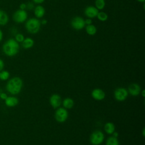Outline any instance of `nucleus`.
<instances>
[{
  "instance_id": "obj_20",
  "label": "nucleus",
  "mask_w": 145,
  "mask_h": 145,
  "mask_svg": "<svg viewBox=\"0 0 145 145\" xmlns=\"http://www.w3.org/2000/svg\"><path fill=\"white\" fill-rule=\"evenodd\" d=\"M106 145H119V141L117 138L112 136L107 139Z\"/></svg>"
},
{
  "instance_id": "obj_35",
  "label": "nucleus",
  "mask_w": 145,
  "mask_h": 145,
  "mask_svg": "<svg viewBox=\"0 0 145 145\" xmlns=\"http://www.w3.org/2000/svg\"><path fill=\"white\" fill-rule=\"evenodd\" d=\"M142 135H143V137H144V136H145V129H144V128H143V131H142Z\"/></svg>"
},
{
  "instance_id": "obj_19",
  "label": "nucleus",
  "mask_w": 145,
  "mask_h": 145,
  "mask_svg": "<svg viewBox=\"0 0 145 145\" xmlns=\"http://www.w3.org/2000/svg\"><path fill=\"white\" fill-rule=\"evenodd\" d=\"M86 31L88 35L93 36L96 34L97 32V28L94 25L91 24L89 25H87L86 27Z\"/></svg>"
},
{
  "instance_id": "obj_16",
  "label": "nucleus",
  "mask_w": 145,
  "mask_h": 145,
  "mask_svg": "<svg viewBox=\"0 0 145 145\" xmlns=\"http://www.w3.org/2000/svg\"><path fill=\"white\" fill-rule=\"evenodd\" d=\"M9 18L7 14L2 10H0V25H5L7 24L8 22Z\"/></svg>"
},
{
  "instance_id": "obj_15",
  "label": "nucleus",
  "mask_w": 145,
  "mask_h": 145,
  "mask_svg": "<svg viewBox=\"0 0 145 145\" xmlns=\"http://www.w3.org/2000/svg\"><path fill=\"white\" fill-rule=\"evenodd\" d=\"M34 45V40L31 37H27L24 39L22 42V47L24 49H28L31 48Z\"/></svg>"
},
{
  "instance_id": "obj_6",
  "label": "nucleus",
  "mask_w": 145,
  "mask_h": 145,
  "mask_svg": "<svg viewBox=\"0 0 145 145\" xmlns=\"http://www.w3.org/2000/svg\"><path fill=\"white\" fill-rule=\"evenodd\" d=\"M128 96L127 89L123 87H118L116 88L114 92V96L118 101H123L126 99Z\"/></svg>"
},
{
  "instance_id": "obj_29",
  "label": "nucleus",
  "mask_w": 145,
  "mask_h": 145,
  "mask_svg": "<svg viewBox=\"0 0 145 145\" xmlns=\"http://www.w3.org/2000/svg\"><path fill=\"white\" fill-rule=\"evenodd\" d=\"M19 8L21 10H25V9H26V3H22L20 5V6H19Z\"/></svg>"
},
{
  "instance_id": "obj_26",
  "label": "nucleus",
  "mask_w": 145,
  "mask_h": 145,
  "mask_svg": "<svg viewBox=\"0 0 145 145\" xmlns=\"http://www.w3.org/2000/svg\"><path fill=\"white\" fill-rule=\"evenodd\" d=\"M7 97V95L6 93H4V92H2L1 94L0 95V99L2 100H5L6 98Z\"/></svg>"
},
{
  "instance_id": "obj_27",
  "label": "nucleus",
  "mask_w": 145,
  "mask_h": 145,
  "mask_svg": "<svg viewBox=\"0 0 145 145\" xmlns=\"http://www.w3.org/2000/svg\"><path fill=\"white\" fill-rule=\"evenodd\" d=\"M4 66H5V63H4L3 61L0 58V71L3 70Z\"/></svg>"
},
{
  "instance_id": "obj_5",
  "label": "nucleus",
  "mask_w": 145,
  "mask_h": 145,
  "mask_svg": "<svg viewBox=\"0 0 145 145\" xmlns=\"http://www.w3.org/2000/svg\"><path fill=\"white\" fill-rule=\"evenodd\" d=\"M104 139V135L102 131L96 130L90 136V142L93 145H99L102 143Z\"/></svg>"
},
{
  "instance_id": "obj_10",
  "label": "nucleus",
  "mask_w": 145,
  "mask_h": 145,
  "mask_svg": "<svg viewBox=\"0 0 145 145\" xmlns=\"http://www.w3.org/2000/svg\"><path fill=\"white\" fill-rule=\"evenodd\" d=\"M92 97L96 100L100 101L104 99L105 93L103 90L100 88H95L91 92Z\"/></svg>"
},
{
  "instance_id": "obj_28",
  "label": "nucleus",
  "mask_w": 145,
  "mask_h": 145,
  "mask_svg": "<svg viewBox=\"0 0 145 145\" xmlns=\"http://www.w3.org/2000/svg\"><path fill=\"white\" fill-rule=\"evenodd\" d=\"M84 22H85V24H87V25L91 24L92 23V19H91V18H87V19H86V20H84Z\"/></svg>"
},
{
  "instance_id": "obj_30",
  "label": "nucleus",
  "mask_w": 145,
  "mask_h": 145,
  "mask_svg": "<svg viewBox=\"0 0 145 145\" xmlns=\"http://www.w3.org/2000/svg\"><path fill=\"white\" fill-rule=\"evenodd\" d=\"M32 1H33V2L35 3H36V4H41V3H43L45 0H32Z\"/></svg>"
},
{
  "instance_id": "obj_36",
  "label": "nucleus",
  "mask_w": 145,
  "mask_h": 145,
  "mask_svg": "<svg viewBox=\"0 0 145 145\" xmlns=\"http://www.w3.org/2000/svg\"><path fill=\"white\" fill-rule=\"evenodd\" d=\"M137 1L139 2H145V0H137Z\"/></svg>"
},
{
  "instance_id": "obj_25",
  "label": "nucleus",
  "mask_w": 145,
  "mask_h": 145,
  "mask_svg": "<svg viewBox=\"0 0 145 145\" xmlns=\"http://www.w3.org/2000/svg\"><path fill=\"white\" fill-rule=\"evenodd\" d=\"M35 8L34 7V5L33 3L31 2H28V3H26V8L29 10H31L32 9H33Z\"/></svg>"
},
{
  "instance_id": "obj_1",
  "label": "nucleus",
  "mask_w": 145,
  "mask_h": 145,
  "mask_svg": "<svg viewBox=\"0 0 145 145\" xmlns=\"http://www.w3.org/2000/svg\"><path fill=\"white\" fill-rule=\"evenodd\" d=\"M19 44L14 39H8L2 46V50L5 55L8 57L16 56L19 50Z\"/></svg>"
},
{
  "instance_id": "obj_13",
  "label": "nucleus",
  "mask_w": 145,
  "mask_h": 145,
  "mask_svg": "<svg viewBox=\"0 0 145 145\" xmlns=\"http://www.w3.org/2000/svg\"><path fill=\"white\" fill-rule=\"evenodd\" d=\"M19 103L18 99L14 96H7L5 100V105L8 107H14L18 105Z\"/></svg>"
},
{
  "instance_id": "obj_12",
  "label": "nucleus",
  "mask_w": 145,
  "mask_h": 145,
  "mask_svg": "<svg viewBox=\"0 0 145 145\" xmlns=\"http://www.w3.org/2000/svg\"><path fill=\"white\" fill-rule=\"evenodd\" d=\"M141 91L140 86L137 83H132L128 87V93L133 96H136L139 95Z\"/></svg>"
},
{
  "instance_id": "obj_24",
  "label": "nucleus",
  "mask_w": 145,
  "mask_h": 145,
  "mask_svg": "<svg viewBox=\"0 0 145 145\" xmlns=\"http://www.w3.org/2000/svg\"><path fill=\"white\" fill-rule=\"evenodd\" d=\"M24 35L22 33H16L15 36V40L18 42H22V41L24 40Z\"/></svg>"
},
{
  "instance_id": "obj_14",
  "label": "nucleus",
  "mask_w": 145,
  "mask_h": 145,
  "mask_svg": "<svg viewBox=\"0 0 145 145\" xmlns=\"http://www.w3.org/2000/svg\"><path fill=\"white\" fill-rule=\"evenodd\" d=\"M45 13V10L41 5H37L34 8V14L37 18H42Z\"/></svg>"
},
{
  "instance_id": "obj_8",
  "label": "nucleus",
  "mask_w": 145,
  "mask_h": 145,
  "mask_svg": "<svg viewBox=\"0 0 145 145\" xmlns=\"http://www.w3.org/2000/svg\"><path fill=\"white\" fill-rule=\"evenodd\" d=\"M84 19L80 16H75L71 21V27L76 30H80L85 27Z\"/></svg>"
},
{
  "instance_id": "obj_22",
  "label": "nucleus",
  "mask_w": 145,
  "mask_h": 145,
  "mask_svg": "<svg viewBox=\"0 0 145 145\" xmlns=\"http://www.w3.org/2000/svg\"><path fill=\"white\" fill-rule=\"evenodd\" d=\"M97 19L101 21V22H105L106 21L108 18V14L105 12H103V11H100V12H99L97 15Z\"/></svg>"
},
{
  "instance_id": "obj_21",
  "label": "nucleus",
  "mask_w": 145,
  "mask_h": 145,
  "mask_svg": "<svg viewBox=\"0 0 145 145\" xmlns=\"http://www.w3.org/2000/svg\"><path fill=\"white\" fill-rule=\"evenodd\" d=\"M95 7L99 10H103L105 6V0H95Z\"/></svg>"
},
{
  "instance_id": "obj_34",
  "label": "nucleus",
  "mask_w": 145,
  "mask_h": 145,
  "mask_svg": "<svg viewBox=\"0 0 145 145\" xmlns=\"http://www.w3.org/2000/svg\"><path fill=\"white\" fill-rule=\"evenodd\" d=\"M140 93L143 97H145V91L143 89L142 91H140Z\"/></svg>"
},
{
  "instance_id": "obj_9",
  "label": "nucleus",
  "mask_w": 145,
  "mask_h": 145,
  "mask_svg": "<svg viewBox=\"0 0 145 145\" xmlns=\"http://www.w3.org/2000/svg\"><path fill=\"white\" fill-rule=\"evenodd\" d=\"M99 10L97 9L95 6H89L87 7L84 10V14L88 18H94L97 16L99 12Z\"/></svg>"
},
{
  "instance_id": "obj_2",
  "label": "nucleus",
  "mask_w": 145,
  "mask_h": 145,
  "mask_svg": "<svg viewBox=\"0 0 145 145\" xmlns=\"http://www.w3.org/2000/svg\"><path fill=\"white\" fill-rule=\"evenodd\" d=\"M23 87L22 79L18 76L13 77L7 83L6 88L7 91L11 95L19 94Z\"/></svg>"
},
{
  "instance_id": "obj_37",
  "label": "nucleus",
  "mask_w": 145,
  "mask_h": 145,
  "mask_svg": "<svg viewBox=\"0 0 145 145\" xmlns=\"http://www.w3.org/2000/svg\"><path fill=\"white\" fill-rule=\"evenodd\" d=\"M2 92H2V90L0 88V95L1 94V93H2Z\"/></svg>"
},
{
  "instance_id": "obj_23",
  "label": "nucleus",
  "mask_w": 145,
  "mask_h": 145,
  "mask_svg": "<svg viewBox=\"0 0 145 145\" xmlns=\"http://www.w3.org/2000/svg\"><path fill=\"white\" fill-rule=\"evenodd\" d=\"M10 77V73L7 70H2L0 71V79L2 80H6Z\"/></svg>"
},
{
  "instance_id": "obj_33",
  "label": "nucleus",
  "mask_w": 145,
  "mask_h": 145,
  "mask_svg": "<svg viewBox=\"0 0 145 145\" xmlns=\"http://www.w3.org/2000/svg\"><path fill=\"white\" fill-rule=\"evenodd\" d=\"M112 134H113V137H115V138H117L118 136V133L117 132L114 131V132L112 133Z\"/></svg>"
},
{
  "instance_id": "obj_4",
  "label": "nucleus",
  "mask_w": 145,
  "mask_h": 145,
  "mask_svg": "<svg viewBox=\"0 0 145 145\" xmlns=\"http://www.w3.org/2000/svg\"><path fill=\"white\" fill-rule=\"evenodd\" d=\"M28 18V14L25 10L19 9L14 12L12 15L14 21L17 23H22L26 21Z\"/></svg>"
},
{
  "instance_id": "obj_3",
  "label": "nucleus",
  "mask_w": 145,
  "mask_h": 145,
  "mask_svg": "<svg viewBox=\"0 0 145 145\" xmlns=\"http://www.w3.org/2000/svg\"><path fill=\"white\" fill-rule=\"evenodd\" d=\"M40 21L36 18L28 19L25 24V28L27 32L31 34L37 33L40 29Z\"/></svg>"
},
{
  "instance_id": "obj_11",
  "label": "nucleus",
  "mask_w": 145,
  "mask_h": 145,
  "mask_svg": "<svg viewBox=\"0 0 145 145\" xmlns=\"http://www.w3.org/2000/svg\"><path fill=\"white\" fill-rule=\"evenodd\" d=\"M62 100L61 96L58 94H53L49 99V103L53 108L59 107L61 104Z\"/></svg>"
},
{
  "instance_id": "obj_31",
  "label": "nucleus",
  "mask_w": 145,
  "mask_h": 145,
  "mask_svg": "<svg viewBox=\"0 0 145 145\" xmlns=\"http://www.w3.org/2000/svg\"><path fill=\"white\" fill-rule=\"evenodd\" d=\"M40 23H41V24L45 25L47 23V20L46 19H42L41 21H40Z\"/></svg>"
},
{
  "instance_id": "obj_32",
  "label": "nucleus",
  "mask_w": 145,
  "mask_h": 145,
  "mask_svg": "<svg viewBox=\"0 0 145 145\" xmlns=\"http://www.w3.org/2000/svg\"><path fill=\"white\" fill-rule=\"evenodd\" d=\"M3 39V32L2 30L0 29V42Z\"/></svg>"
},
{
  "instance_id": "obj_18",
  "label": "nucleus",
  "mask_w": 145,
  "mask_h": 145,
  "mask_svg": "<svg viewBox=\"0 0 145 145\" xmlns=\"http://www.w3.org/2000/svg\"><path fill=\"white\" fill-rule=\"evenodd\" d=\"M104 130L107 134H112V133L115 130V126L112 122H107L104 126Z\"/></svg>"
},
{
  "instance_id": "obj_17",
  "label": "nucleus",
  "mask_w": 145,
  "mask_h": 145,
  "mask_svg": "<svg viewBox=\"0 0 145 145\" xmlns=\"http://www.w3.org/2000/svg\"><path fill=\"white\" fill-rule=\"evenodd\" d=\"M62 104L63 108H65V109H71L73 107L74 105V102L72 99L70 97H67L63 100Z\"/></svg>"
},
{
  "instance_id": "obj_7",
  "label": "nucleus",
  "mask_w": 145,
  "mask_h": 145,
  "mask_svg": "<svg viewBox=\"0 0 145 145\" xmlns=\"http://www.w3.org/2000/svg\"><path fill=\"white\" fill-rule=\"evenodd\" d=\"M56 121L58 122H63L68 118V112L65 108H59L55 113L54 115Z\"/></svg>"
}]
</instances>
